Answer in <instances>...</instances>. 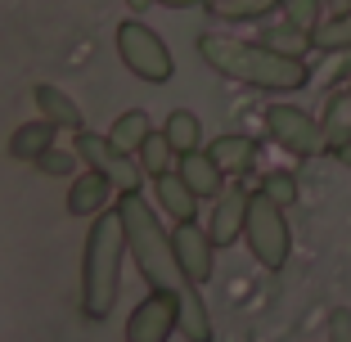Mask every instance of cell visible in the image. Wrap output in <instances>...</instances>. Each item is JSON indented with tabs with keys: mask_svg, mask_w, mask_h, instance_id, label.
I'll return each instance as SVG.
<instances>
[{
	"mask_svg": "<svg viewBox=\"0 0 351 342\" xmlns=\"http://www.w3.org/2000/svg\"><path fill=\"white\" fill-rule=\"evenodd\" d=\"M122 257H126V230L117 208L99 212L86 230L82 248V315L86 320H108L122 289Z\"/></svg>",
	"mask_w": 351,
	"mask_h": 342,
	"instance_id": "cell-2",
	"label": "cell"
},
{
	"mask_svg": "<svg viewBox=\"0 0 351 342\" xmlns=\"http://www.w3.org/2000/svg\"><path fill=\"white\" fill-rule=\"evenodd\" d=\"M117 217H122V230H126V252L135 257L140 275H145L149 289H162V293H176L180 284H189L176 266V248H171V234L162 230L154 203L145 198V189L135 194H117L113 198Z\"/></svg>",
	"mask_w": 351,
	"mask_h": 342,
	"instance_id": "cell-3",
	"label": "cell"
},
{
	"mask_svg": "<svg viewBox=\"0 0 351 342\" xmlns=\"http://www.w3.org/2000/svg\"><path fill=\"white\" fill-rule=\"evenodd\" d=\"M266 131H270V140L293 158H320L324 149H329L320 117L298 108V104H270L266 108Z\"/></svg>",
	"mask_w": 351,
	"mask_h": 342,
	"instance_id": "cell-7",
	"label": "cell"
},
{
	"mask_svg": "<svg viewBox=\"0 0 351 342\" xmlns=\"http://www.w3.org/2000/svg\"><path fill=\"white\" fill-rule=\"evenodd\" d=\"M243 217H248V189H226V194L212 203V221H207V234L217 248H230L243 239Z\"/></svg>",
	"mask_w": 351,
	"mask_h": 342,
	"instance_id": "cell-11",
	"label": "cell"
},
{
	"mask_svg": "<svg viewBox=\"0 0 351 342\" xmlns=\"http://www.w3.org/2000/svg\"><path fill=\"white\" fill-rule=\"evenodd\" d=\"M333 154H338V162H342V167H351V135H347V140H342L338 149H333Z\"/></svg>",
	"mask_w": 351,
	"mask_h": 342,
	"instance_id": "cell-29",
	"label": "cell"
},
{
	"mask_svg": "<svg viewBox=\"0 0 351 342\" xmlns=\"http://www.w3.org/2000/svg\"><path fill=\"white\" fill-rule=\"evenodd\" d=\"M162 135H167V145L176 149V158L198 154V149H203V122H198L194 108H171L167 122H162Z\"/></svg>",
	"mask_w": 351,
	"mask_h": 342,
	"instance_id": "cell-18",
	"label": "cell"
},
{
	"mask_svg": "<svg viewBox=\"0 0 351 342\" xmlns=\"http://www.w3.org/2000/svg\"><path fill=\"white\" fill-rule=\"evenodd\" d=\"M32 99H36V108H41V117H45L50 126H59V131H68V135L86 131V117H82V108L73 104V95H68V90L41 82L36 90H32Z\"/></svg>",
	"mask_w": 351,
	"mask_h": 342,
	"instance_id": "cell-15",
	"label": "cell"
},
{
	"mask_svg": "<svg viewBox=\"0 0 351 342\" xmlns=\"http://www.w3.org/2000/svg\"><path fill=\"white\" fill-rule=\"evenodd\" d=\"M176 176L189 185V194L198 198V203H217L221 194H226V176L217 171V162L198 149V154H185L176 158Z\"/></svg>",
	"mask_w": 351,
	"mask_h": 342,
	"instance_id": "cell-12",
	"label": "cell"
},
{
	"mask_svg": "<svg viewBox=\"0 0 351 342\" xmlns=\"http://www.w3.org/2000/svg\"><path fill=\"white\" fill-rule=\"evenodd\" d=\"M203 154L217 162L221 176H243V171L257 162V140H252V135H239V131H226V135H217Z\"/></svg>",
	"mask_w": 351,
	"mask_h": 342,
	"instance_id": "cell-14",
	"label": "cell"
},
{
	"mask_svg": "<svg viewBox=\"0 0 351 342\" xmlns=\"http://www.w3.org/2000/svg\"><path fill=\"white\" fill-rule=\"evenodd\" d=\"M154 198H158V208H162L176 225H180V221H198V198L189 194V185L176 176V171L154 176Z\"/></svg>",
	"mask_w": 351,
	"mask_h": 342,
	"instance_id": "cell-16",
	"label": "cell"
},
{
	"mask_svg": "<svg viewBox=\"0 0 351 342\" xmlns=\"http://www.w3.org/2000/svg\"><path fill=\"white\" fill-rule=\"evenodd\" d=\"M320 126H324V140L338 149L342 140L351 135V95H342V90L333 95V99H329V113L320 117Z\"/></svg>",
	"mask_w": 351,
	"mask_h": 342,
	"instance_id": "cell-23",
	"label": "cell"
},
{
	"mask_svg": "<svg viewBox=\"0 0 351 342\" xmlns=\"http://www.w3.org/2000/svg\"><path fill=\"white\" fill-rule=\"evenodd\" d=\"M77 162H82V158H77L73 149H45V154L36 158V167H41L45 176H73Z\"/></svg>",
	"mask_w": 351,
	"mask_h": 342,
	"instance_id": "cell-26",
	"label": "cell"
},
{
	"mask_svg": "<svg viewBox=\"0 0 351 342\" xmlns=\"http://www.w3.org/2000/svg\"><path fill=\"white\" fill-rule=\"evenodd\" d=\"M126 5H131V14H145L149 5H158V0H126Z\"/></svg>",
	"mask_w": 351,
	"mask_h": 342,
	"instance_id": "cell-30",
	"label": "cell"
},
{
	"mask_svg": "<svg viewBox=\"0 0 351 342\" xmlns=\"http://www.w3.org/2000/svg\"><path fill=\"white\" fill-rule=\"evenodd\" d=\"M113 198H117V189L108 185L99 171H90V167H86L82 176H73V185H68V217L95 221L99 212L113 208Z\"/></svg>",
	"mask_w": 351,
	"mask_h": 342,
	"instance_id": "cell-10",
	"label": "cell"
},
{
	"mask_svg": "<svg viewBox=\"0 0 351 342\" xmlns=\"http://www.w3.org/2000/svg\"><path fill=\"white\" fill-rule=\"evenodd\" d=\"M171 248H176V266H180V275H185L189 284L203 289V284L217 275V243H212L207 225L180 221V225L171 230Z\"/></svg>",
	"mask_w": 351,
	"mask_h": 342,
	"instance_id": "cell-8",
	"label": "cell"
},
{
	"mask_svg": "<svg viewBox=\"0 0 351 342\" xmlns=\"http://www.w3.org/2000/svg\"><path fill=\"white\" fill-rule=\"evenodd\" d=\"M176 329L185 333V342H212V311H207L198 284L176 289Z\"/></svg>",
	"mask_w": 351,
	"mask_h": 342,
	"instance_id": "cell-13",
	"label": "cell"
},
{
	"mask_svg": "<svg viewBox=\"0 0 351 342\" xmlns=\"http://www.w3.org/2000/svg\"><path fill=\"white\" fill-rule=\"evenodd\" d=\"M261 194H266L270 203H279V208H293L302 189H298V176H293V171L275 167V171H266V176H261Z\"/></svg>",
	"mask_w": 351,
	"mask_h": 342,
	"instance_id": "cell-24",
	"label": "cell"
},
{
	"mask_svg": "<svg viewBox=\"0 0 351 342\" xmlns=\"http://www.w3.org/2000/svg\"><path fill=\"white\" fill-rule=\"evenodd\" d=\"M203 10L221 23H248V19L257 23V19H270L279 10V0H207Z\"/></svg>",
	"mask_w": 351,
	"mask_h": 342,
	"instance_id": "cell-20",
	"label": "cell"
},
{
	"mask_svg": "<svg viewBox=\"0 0 351 342\" xmlns=\"http://www.w3.org/2000/svg\"><path fill=\"white\" fill-rule=\"evenodd\" d=\"M198 54L217 77H230V82H243L252 90L266 95H293L306 90L311 68L298 54H279L261 41H239V36H221V32H203L198 36Z\"/></svg>",
	"mask_w": 351,
	"mask_h": 342,
	"instance_id": "cell-1",
	"label": "cell"
},
{
	"mask_svg": "<svg viewBox=\"0 0 351 342\" xmlns=\"http://www.w3.org/2000/svg\"><path fill=\"white\" fill-rule=\"evenodd\" d=\"M149 131H154V122H149L145 108H126V113L117 117L113 126H108V140H113L122 154H131V158H135V149L145 145V135H149Z\"/></svg>",
	"mask_w": 351,
	"mask_h": 342,
	"instance_id": "cell-21",
	"label": "cell"
},
{
	"mask_svg": "<svg viewBox=\"0 0 351 342\" xmlns=\"http://www.w3.org/2000/svg\"><path fill=\"white\" fill-rule=\"evenodd\" d=\"M158 5H167V10H203L207 0H158Z\"/></svg>",
	"mask_w": 351,
	"mask_h": 342,
	"instance_id": "cell-28",
	"label": "cell"
},
{
	"mask_svg": "<svg viewBox=\"0 0 351 342\" xmlns=\"http://www.w3.org/2000/svg\"><path fill=\"white\" fill-rule=\"evenodd\" d=\"M311 50H320V54H342V50H351V10H342V14H320V23L311 27Z\"/></svg>",
	"mask_w": 351,
	"mask_h": 342,
	"instance_id": "cell-19",
	"label": "cell"
},
{
	"mask_svg": "<svg viewBox=\"0 0 351 342\" xmlns=\"http://www.w3.org/2000/svg\"><path fill=\"white\" fill-rule=\"evenodd\" d=\"M279 10H284V19L298 23V27H315L320 23V10H324V0H279Z\"/></svg>",
	"mask_w": 351,
	"mask_h": 342,
	"instance_id": "cell-25",
	"label": "cell"
},
{
	"mask_svg": "<svg viewBox=\"0 0 351 342\" xmlns=\"http://www.w3.org/2000/svg\"><path fill=\"white\" fill-rule=\"evenodd\" d=\"M329 5V14H342V10H351V0H324Z\"/></svg>",
	"mask_w": 351,
	"mask_h": 342,
	"instance_id": "cell-31",
	"label": "cell"
},
{
	"mask_svg": "<svg viewBox=\"0 0 351 342\" xmlns=\"http://www.w3.org/2000/svg\"><path fill=\"white\" fill-rule=\"evenodd\" d=\"M73 154L82 158L90 171H99V176L108 180L117 194H135V189H145V171H140V162H135L131 154H122L108 135H99V131H77L73 135Z\"/></svg>",
	"mask_w": 351,
	"mask_h": 342,
	"instance_id": "cell-6",
	"label": "cell"
},
{
	"mask_svg": "<svg viewBox=\"0 0 351 342\" xmlns=\"http://www.w3.org/2000/svg\"><path fill=\"white\" fill-rule=\"evenodd\" d=\"M54 135H59V126H50L45 117L14 126V135H10V158H14V162H36L45 149H54Z\"/></svg>",
	"mask_w": 351,
	"mask_h": 342,
	"instance_id": "cell-17",
	"label": "cell"
},
{
	"mask_svg": "<svg viewBox=\"0 0 351 342\" xmlns=\"http://www.w3.org/2000/svg\"><path fill=\"white\" fill-rule=\"evenodd\" d=\"M329 342H351V311L333 306L329 311Z\"/></svg>",
	"mask_w": 351,
	"mask_h": 342,
	"instance_id": "cell-27",
	"label": "cell"
},
{
	"mask_svg": "<svg viewBox=\"0 0 351 342\" xmlns=\"http://www.w3.org/2000/svg\"><path fill=\"white\" fill-rule=\"evenodd\" d=\"M135 162H140V171H145V180L162 176V171H176V149L167 145L162 131H149L145 145L135 149Z\"/></svg>",
	"mask_w": 351,
	"mask_h": 342,
	"instance_id": "cell-22",
	"label": "cell"
},
{
	"mask_svg": "<svg viewBox=\"0 0 351 342\" xmlns=\"http://www.w3.org/2000/svg\"><path fill=\"white\" fill-rule=\"evenodd\" d=\"M117 59L126 63V73L131 77H140L145 86H167L176 77V54H171V45L158 36L149 23H140V19H122L117 23Z\"/></svg>",
	"mask_w": 351,
	"mask_h": 342,
	"instance_id": "cell-4",
	"label": "cell"
},
{
	"mask_svg": "<svg viewBox=\"0 0 351 342\" xmlns=\"http://www.w3.org/2000/svg\"><path fill=\"white\" fill-rule=\"evenodd\" d=\"M176 333V293L149 289L126 315V342H171Z\"/></svg>",
	"mask_w": 351,
	"mask_h": 342,
	"instance_id": "cell-9",
	"label": "cell"
},
{
	"mask_svg": "<svg viewBox=\"0 0 351 342\" xmlns=\"http://www.w3.org/2000/svg\"><path fill=\"white\" fill-rule=\"evenodd\" d=\"M243 239H248V252L261 261L266 270H284L293 252V230L289 217L279 203H270L266 194H248V217H243Z\"/></svg>",
	"mask_w": 351,
	"mask_h": 342,
	"instance_id": "cell-5",
	"label": "cell"
}]
</instances>
